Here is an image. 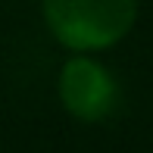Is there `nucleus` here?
Returning a JSON list of instances; mask_svg holds the SVG:
<instances>
[{"instance_id":"nucleus-1","label":"nucleus","mask_w":153,"mask_h":153,"mask_svg":"<svg viewBox=\"0 0 153 153\" xmlns=\"http://www.w3.org/2000/svg\"><path fill=\"white\" fill-rule=\"evenodd\" d=\"M50 34L69 50H103L134 28L137 0H44Z\"/></svg>"},{"instance_id":"nucleus-2","label":"nucleus","mask_w":153,"mask_h":153,"mask_svg":"<svg viewBox=\"0 0 153 153\" xmlns=\"http://www.w3.org/2000/svg\"><path fill=\"white\" fill-rule=\"evenodd\" d=\"M59 100L66 113H72L81 122H100L119 103V88L113 75L91 56L66 59L59 72Z\"/></svg>"}]
</instances>
